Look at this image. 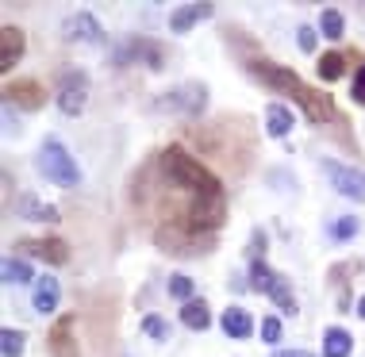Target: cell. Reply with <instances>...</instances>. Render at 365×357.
<instances>
[{
	"mask_svg": "<svg viewBox=\"0 0 365 357\" xmlns=\"http://www.w3.org/2000/svg\"><path fill=\"white\" fill-rule=\"evenodd\" d=\"M350 93H354V100L365 104V62L358 66V73H354V85H350Z\"/></svg>",
	"mask_w": 365,
	"mask_h": 357,
	"instance_id": "cell-30",
	"label": "cell"
},
{
	"mask_svg": "<svg viewBox=\"0 0 365 357\" xmlns=\"http://www.w3.org/2000/svg\"><path fill=\"white\" fill-rule=\"evenodd\" d=\"M146 66V69H162L165 66V51L154 38H123L112 51V66Z\"/></svg>",
	"mask_w": 365,
	"mask_h": 357,
	"instance_id": "cell-7",
	"label": "cell"
},
{
	"mask_svg": "<svg viewBox=\"0 0 365 357\" xmlns=\"http://www.w3.org/2000/svg\"><path fill=\"white\" fill-rule=\"evenodd\" d=\"M24 350H27V334L4 326V331H0V353L4 357H24Z\"/></svg>",
	"mask_w": 365,
	"mask_h": 357,
	"instance_id": "cell-24",
	"label": "cell"
},
{
	"mask_svg": "<svg viewBox=\"0 0 365 357\" xmlns=\"http://www.w3.org/2000/svg\"><path fill=\"white\" fill-rule=\"evenodd\" d=\"M4 104L24 108V112H38L46 104V88L38 81H8L4 85Z\"/></svg>",
	"mask_w": 365,
	"mask_h": 357,
	"instance_id": "cell-10",
	"label": "cell"
},
{
	"mask_svg": "<svg viewBox=\"0 0 365 357\" xmlns=\"http://www.w3.org/2000/svg\"><path fill=\"white\" fill-rule=\"evenodd\" d=\"M273 357H312L308 350H281V353H273Z\"/></svg>",
	"mask_w": 365,
	"mask_h": 357,
	"instance_id": "cell-31",
	"label": "cell"
},
{
	"mask_svg": "<svg viewBox=\"0 0 365 357\" xmlns=\"http://www.w3.org/2000/svg\"><path fill=\"white\" fill-rule=\"evenodd\" d=\"M323 173L331 177V185L339 188L346 200H365V170L361 165H342V162H323Z\"/></svg>",
	"mask_w": 365,
	"mask_h": 357,
	"instance_id": "cell-9",
	"label": "cell"
},
{
	"mask_svg": "<svg viewBox=\"0 0 365 357\" xmlns=\"http://www.w3.org/2000/svg\"><path fill=\"white\" fill-rule=\"evenodd\" d=\"M35 311L38 315H54L58 304H62V284L54 281V276H38L35 281Z\"/></svg>",
	"mask_w": 365,
	"mask_h": 357,
	"instance_id": "cell-16",
	"label": "cell"
},
{
	"mask_svg": "<svg viewBox=\"0 0 365 357\" xmlns=\"http://www.w3.org/2000/svg\"><path fill=\"white\" fill-rule=\"evenodd\" d=\"M246 73L258 85H265L269 93H281V96H289V100H296L300 112L308 115V123H327L334 115L331 96L319 93V88H312V85H304L300 77H296V69H289V66L265 62V58H250V62H246Z\"/></svg>",
	"mask_w": 365,
	"mask_h": 357,
	"instance_id": "cell-1",
	"label": "cell"
},
{
	"mask_svg": "<svg viewBox=\"0 0 365 357\" xmlns=\"http://www.w3.org/2000/svg\"><path fill=\"white\" fill-rule=\"evenodd\" d=\"M24 51H27V35L19 31L16 24H4V27H0V73L16 69V62L24 58Z\"/></svg>",
	"mask_w": 365,
	"mask_h": 357,
	"instance_id": "cell-12",
	"label": "cell"
},
{
	"mask_svg": "<svg viewBox=\"0 0 365 357\" xmlns=\"http://www.w3.org/2000/svg\"><path fill=\"white\" fill-rule=\"evenodd\" d=\"M35 165H38V173L58 188H77L81 185V165L73 162V154L66 150V143L54 138V135L43 138V146H38V154H35Z\"/></svg>",
	"mask_w": 365,
	"mask_h": 357,
	"instance_id": "cell-3",
	"label": "cell"
},
{
	"mask_svg": "<svg viewBox=\"0 0 365 357\" xmlns=\"http://www.w3.org/2000/svg\"><path fill=\"white\" fill-rule=\"evenodd\" d=\"M220 326H223L227 338H239V342H242V338H250V334H254V315L246 311V307L231 304V307L220 315Z\"/></svg>",
	"mask_w": 365,
	"mask_h": 357,
	"instance_id": "cell-15",
	"label": "cell"
},
{
	"mask_svg": "<svg viewBox=\"0 0 365 357\" xmlns=\"http://www.w3.org/2000/svg\"><path fill=\"white\" fill-rule=\"evenodd\" d=\"M85 104H88V77H85V69L66 66L62 73H58V112L73 119V115L85 112Z\"/></svg>",
	"mask_w": 365,
	"mask_h": 357,
	"instance_id": "cell-5",
	"label": "cell"
},
{
	"mask_svg": "<svg viewBox=\"0 0 365 357\" xmlns=\"http://www.w3.org/2000/svg\"><path fill=\"white\" fill-rule=\"evenodd\" d=\"M315 43H319V27L300 24V31H296V46H300L304 54H312V51H315Z\"/></svg>",
	"mask_w": 365,
	"mask_h": 357,
	"instance_id": "cell-28",
	"label": "cell"
},
{
	"mask_svg": "<svg viewBox=\"0 0 365 357\" xmlns=\"http://www.w3.org/2000/svg\"><path fill=\"white\" fill-rule=\"evenodd\" d=\"M73 326H77L73 315H62V319L54 323V331H51V353L54 357H81L77 338H73Z\"/></svg>",
	"mask_w": 365,
	"mask_h": 357,
	"instance_id": "cell-14",
	"label": "cell"
},
{
	"mask_svg": "<svg viewBox=\"0 0 365 357\" xmlns=\"http://www.w3.org/2000/svg\"><path fill=\"white\" fill-rule=\"evenodd\" d=\"M315 73H319V81H339V77L346 73V54H339V51L319 54V62H315Z\"/></svg>",
	"mask_w": 365,
	"mask_h": 357,
	"instance_id": "cell-22",
	"label": "cell"
},
{
	"mask_svg": "<svg viewBox=\"0 0 365 357\" xmlns=\"http://www.w3.org/2000/svg\"><path fill=\"white\" fill-rule=\"evenodd\" d=\"M4 284H35L38 276H35V269H31V262L27 257H19V254H8L4 257Z\"/></svg>",
	"mask_w": 365,
	"mask_h": 357,
	"instance_id": "cell-20",
	"label": "cell"
},
{
	"mask_svg": "<svg viewBox=\"0 0 365 357\" xmlns=\"http://www.w3.org/2000/svg\"><path fill=\"white\" fill-rule=\"evenodd\" d=\"M16 212L24 215V219H35V223H58V219H62V215H58V207H51V204H38L31 192H24V196H19Z\"/></svg>",
	"mask_w": 365,
	"mask_h": 357,
	"instance_id": "cell-17",
	"label": "cell"
},
{
	"mask_svg": "<svg viewBox=\"0 0 365 357\" xmlns=\"http://www.w3.org/2000/svg\"><path fill=\"white\" fill-rule=\"evenodd\" d=\"M62 38L66 43H104V27L93 12H73L62 24Z\"/></svg>",
	"mask_w": 365,
	"mask_h": 357,
	"instance_id": "cell-11",
	"label": "cell"
},
{
	"mask_svg": "<svg viewBox=\"0 0 365 357\" xmlns=\"http://www.w3.org/2000/svg\"><path fill=\"white\" fill-rule=\"evenodd\" d=\"M258 334H262V342H265V346H277V342H281V334H284V326H281L277 315H265L262 326H258Z\"/></svg>",
	"mask_w": 365,
	"mask_h": 357,
	"instance_id": "cell-27",
	"label": "cell"
},
{
	"mask_svg": "<svg viewBox=\"0 0 365 357\" xmlns=\"http://www.w3.org/2000/svg\"><path fill=\"white\" fill-rule=\"evenodd\" d=\"M181 323L189 326V331H208L212 326V307H208V300H189V304H181Z\"/></svg>",
	"mask_w": 365,
	"mask_h": 357,
	"instance_id": "cell-19",
	"label": "cell"
},
{
	"mask_svg": "<svg viewBox=\"0 0 365 357\" xmlns=\"http://www.w3.org/2000/svg\"><path fill=\"white\" fill-rule=\"evenodd\" d=\"M342 31H346V19H342V12H339V8H323V12H319V35L334 43V38H342Z\"/></svg>",
	"mask_w": 365,
	"mask_h": 357,
	"instance_id": "cell-23",
	"label": "cell"
},
{
	"mask_svg": "<svg viewBox=\"0 0 365 357\" xmlns=\"http://www.w3.org/2000/svg\"><path fill=\"white\" fill-rule=\"evenodd\" d=\"M354 353V338L346 326H327L323 331V357H350Z\"/></svg>",
	"mask_w": 365,
	"mask_h": 357,
	"instance_id": "cell-18",
	"label": "cell"
},
{
	"mask_svg": "<svg viewBox=\"0 0 365 357\" xmlns=\"http://www.w3.org/2000/svg\"><path fill=\"white\" fill-rule=\"evenodd\" d=\"M358 315H361V319H365V296H361V300H358Z\"/></svg>",
	"mask_w": 365,
	"mask_h": 357,
	"instance_id": "cell-32",
	"label": "cell"
},
{
	"mask_svg": "<svg viewBox=\"0 0 365 357\" xmlns=\"http://www.w3.org/2000/svg\"><path fill=\"white\" fill-rule=\"evenodd\" d=\"M143 334H150V338L165 342V338H170V326L158 319V315H143Z\"/></svg>",
	"mask_w": 365,
	"mask_h": 357,
	"instance_id": "cell-29",
	"label": "cell"
},
{
	"mask_svg": "<svg viewBox=\"0 0 365 357\" xmlns=\"http://www.w3.org/2000/svg\"><path fill=\"white\" fill-rule=\"evenodd\" d=\"M16 254L19 257H38L46 265H66L70 262V246L54 234H38V238H19L16 242Z\"/></svg>",
	"mask_w": 365,
	"mask_h": 357,
	"instance_id": "cell-8",
	"label": "cell"
},
{
	"mask_svg": "<svg viewBox=\"0 0 365 357\" xmlns=\"http://www.w3.org/2000/svg\"><path fill=\"white\" fill-rule=\"evenodd\" d=\"M265 131H269V138H289L292 131V112L284 104H269L265 108Z\"/></svg>",
	"mask_w": 365,
	"mask_h": 357,
	"instance_id": "cell-21",
	"label": "cell"
},
{
	"mask_svg": "<svg viewBox=\"0 0 365 357\" xmlns=\"http://www.w3.org/2000/svg\"><path fill=\"white\" fill-rule=\"evenodd\" d=\"M212 16H215V4H204V0H196V4H181L170 16V31L185 35V31H192L196 24H204V19H212Z\"/></svg>",
	"mask_w": 365,
	"mask_h": 357,
	"instance_id": "cell-13",
	"label": "cell"
},
{
	"mask_svg": "<svg viewBox=\"0 0 365 357\" xmlns=\"http://www.w3.org/2000/svg\"><path fill=\"white\" fill-rule=\"evenodd\" d=\"M358 227H361L358 215H342V219H334V227H331V238H334V242H350V238L358 234Z\"/></svg>",
	"mask_w": 365,
	"mask_h": 357,
	"instance_id": "cell-26",
	"label": "cell"
},
{
	"mask_svg": "<svg viewBox=\"0 0 365 357\" xmlns=\"http://www.w3.org/2000/svg\"><path fill=\"white\" fill-rule=\"evenodd\" d=\"M165 292H170L173 300H181V304L196 300V284H192V276H185V273H173L170 284H165Z\"/></svg>",
	"mask_w": 365,
	"mask_h": 357,
	"instance_id": "cell-25",
	"label": "cell"
},
{
	"mask_svg": "<svg viewBox=\"0 0 365 357\" xmlns=\"http://www.w3.org/2000/svg\"><path fill=\"white\" fill-rule=\"evenodd\" d=\"M250 289L262 292V296H269L284 315H296V296H292L289 276L277 273V269H269L265 257H254V262H250Z\"/></svg>",
	"mask_w": 365,
	"mask_h": 357,
	"instance_id": "cell-4",
	"label": "cell"
},
{
	"mask_svg": "<svg viewBox=\"0 0 365 357\" xmlns=\"http://www.w3.org/2000/svg\"><path fill=\"white\" fill-rule=\"evenodd\" d=\"M208 108V88L200 81H185L158 96V112H181V115H204Z\"/></svg>",
	"mask_w": 365,
	"mask_h": 357,
	"instance_id": "cell-6",
	"label": "cell"
},
{
	"mask_svg": "<svg viewBox=\"0 0 365 357\" xmlns=\"http://www.w3.org/2000/svg\"><path fill=\"white\" fill-rule=\"evenodd\" d=\"M158 173L165 177L173 188L189 192L192 200H223V185L208 165H200L185 146H165L158 154Z\"/></svg>",
	"mask_w": 365,
	"mask_h": 357,
	"instance_id": "cell-2",
	"label": "cell"
}]
</instances>
